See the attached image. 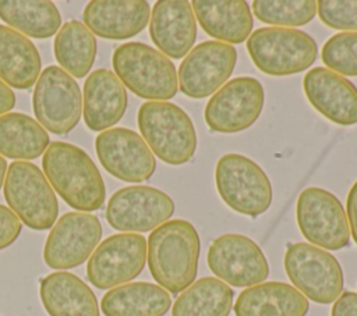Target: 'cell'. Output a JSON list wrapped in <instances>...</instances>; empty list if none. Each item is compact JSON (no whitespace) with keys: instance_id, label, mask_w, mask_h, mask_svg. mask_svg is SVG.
Returning <instances> with one entry per match:
<instances>
[{"instance_id":"obj_19","label":"cell","mask_w":357,"mask_h":316,"mask_svg":"<svg viewBox=\"0 0 357 316\" xmlns=\"http://www.w3.org/2000/svg\"><path fill=\"white\" fill-rule=\"evenodd\" d=\"M149 35L156 47L172 58H181L197 38V22L187 0L156 1L151 13Z\"/></svg>"},{"instance_id":"obj_38","label":"cell","mask_w":357,"mask_h":316,"mask_svg":"<svg viewBox=\"0 0 357 316\" xmlns=\"http://www.w3.org/2000/svg\"><path fill=\"white\" fill-rule=\"evenodd\" d=\"M6 170H7V161L4 160V157L0 156V188L4 184V178H6Z\"/></svg>"},{"instance_id":"obj_31","label":"cell","mask_w":357,"mask_h":316,"mask_svg":"<svg viewBox=\"0 0 357 316\" xmlns=\"http://www.w3.org/2000/svg\"><path fill=\"white\" fill-rule=\"evenodd\" d=\"M255 17L272 25L300 26L305 25L317 14V1L312 0H291V1H266L255 0L252 3Z\"/></svg>"},{"instance_id":"obj_13","label":"cell","mask_w":357,"mask_h":316,"mask_svg":"<svg viewBox=\"0 0 357 316\" xmlns=\"http://www.w3.org/2000/svg\"><path fill=\"white\" fill-rule=\"evenodd\" d=\"M173 213L174 202L166 192L153 187L132 185L112 195L106 220L119 231L145 232L166 223Z\"/></svg>"},{"instance_id":"obj_32","label":"cell","mask_w":357,"mask_h":316,"mask_svg":"<svg viewBox=\"0 0 357 316\" xmlns=\"http://www.w3.org/2000/svg\"><path fill=\"white\" fill-rule=\"evenodd\" d=\"M322 61L339 75L357 77V32H340L322 46Z\"/></svg>"},{"instance_id":"obj_27","label":"cell","mask_w":357,"mask_h":316,"mask_svg":"<svg viewBox=\"0 0 357 316\" xmlns=\"http://www.w3.org/2000/svg\"><path fill=\"white\" fill-rule=\"evenodd\" d=\"M49 145L45 128L22 113L0 116V155L10 159H36Z\"/></svg>"},{"instance_id":"obj_30","label":"cell","mask_w":357,"mask_h":316,"mask_svg":"<svg viewBox=\"0 0 357 316\" xmlns=\"http://www.w3.org/2000/svg\"><path fill=\"white\" fill-rule=\"evenodd\" d=\"M54 57L67 74L75 78L85 77L92 68L96 56V39L81 22H66L54 39Z\"/></svg>"},{"instance_id":"obj_1","label":"cell","mask_w":357,"mask_h":316,"mask_svg":"<svg viewBox=\"0 0 357 316\" xmlns=\"http://www.w3.org/2000/svg\"><path fill=\"white\" fill-rule=\"evenodd\" d=\"M199 235L185 220H169L156 227L146 244V259L155 281L169 292L188 288L197 276Z\"/></svg>"},{"instance_id":"obj_34","label":"cell","mask_w":357,"mask_h":316,"mask_svg":"<svg viewBox=\"0 0 357 316\" xmlns=\"http://www.w3.org/2000/svg\"><path fill=\"white\" fill-rule=\"evenodd\" d=\"M22 224L21 220L15 216V213L0 205V251L10 246L21 234Z\"/></svg>"},{"instance_id":"obj_8","label":"cell","mask_w":357,"mask_h":316,"mask_svg":"<svg viewBox=\"0 0 357 316\" xmlns=\"http://www.w3.org/2000/svg\"><path fill=\"white\" fill-rule=\"evenodd\" d=\"M287 277L305 298L317 303H331L343 291V270L328 251L307 242L289 245L284 253Z\"/></svg>"},{"instance_id":"obj_18","label":"cell","mask_w":357,"mask_h":316,"mask_svg":"<svg viewBox=\"0 0 357 316\" xmlns=\"http://www.w3.org/2000/svg\"><path fill=\"white\" fill-rule=\"evenodd\" d=\"M303 89L324 117L340 124H357V88L344 77L329 68L315 67L303 79Z\"/></svg>"},{"instance_id":"obj_26","label":"cell","mask_w":357,"mask_h":316,"mask_svg":"<svg viewBox=\"0 0 357 316\" xmlns=\"http://www.w3.org/2000/svg\"><path fill=\"white\" fill-rule=\"evenodd\" d=\"M40 75V57L22 33L0 25V79L18 89L31 88Z\"/></svg>"},{"instance_id":"obj_11","label":"cell","mask_w":357,"mask_h":316,"mask_svg":"<svg viewBox=\"0 0 357 316\" xmlns=\"http://www.w3.org/2000/svg\"><path fill=\"white\" fill-rule=\"evenodd\" d=\"M146 262V239L135 232L103 239L89 256L86 277L99 290L114 288L135 278Z\"/></svg>"},{"instance_id":"obj_14","label":"cell","mask_w":357,"mask_h":316,"mask_svg":"<svg viewBox=\"0 0 357 316\" xmlns=\"http://www.w3.org/2000/svg\"><path fill=\"white\" fill-rule=\"evenodd\" d=\"M102 237V224L95 214L68 212L52 227L43 248L45 263L56 270L82 264Z\"/></svg>"},{"instance_id":"obj_9","label":"cell","mask_w":357,"mask_h":316,"mask_svg":"<svg viewBox=\"0 0 357 316\" xmlns=\"http://www.w3.org/2000/svg\"><path fill=\"white\" fill-rule=\"evenodd\" d=\"M32 106L39 124L57 135L68 134L79 121L82 96L75 79L57 65L45 68L35 85Z\"/></svg>"},{"instance_id":"obj_7","label":"cell","mask_w":357,"mask_h":316,"mask_svg":"<svg viewBox=\"0 0 357 316\" xmlns=\"http://www.w3.org/2000/svg\"><path fill=\"white\" fill-rule=\"evenodd\" d=\"M215 182L223 202L241 214L257 217L272 203L273 191L266 173L243 155H223L216 163Z\"/></svg>"},{"instance_id":"obj_25","label":"cell","mask_w":357,"mask_h":316,"mask_svg":"<svg viewBox=\"0 0 357 316\" xmlns=\"http://www.w3.org/2000/svg\"><path fill=\"white\" fill-rule=\"evenodd\" d=\"M170 305L172 298L165 288L145 281L114 287L100 301L105 316H163Z\"/></svg>"},{"instance_id":"obj_5","label":"cell","mask_w":357,"mask_h":316,"mask_svg":"<svg viewBox=\"0 0 357 316\" xmlns=\"http://www.w3.org/2000/svg\"><path fill=\"white\" fill-rule=\"evenodd\" d=\"M247 50L257 68L273 77L301 72L318 54L317 43L307 32L283 26L255 29L247 39Z\"/></svg>"},{"instance_id":"obj_29","label":"cell","mask_w":357,"mask_h":316,"mask_svg":"<svg viewBox=\"0 0 357 316\" xmlns=\"http://www.w3.org/2000/svg\"><path fill=\"white\" fill-rule=\"evenodd\" d=\"M233 290L216 277H202L181 292L173 303V316H227Z\"/></svg>"},{"instance_id":"obj_15","label":"cell","mask_w":357,"mask_h":316,"mask_svg":"<svg viewBox=\"0 0 357 316\" xmlns=\"http://www.w3.org/2000/svg\"><path fill=\"white\" fill-rule=\"evenodd\" d=\"M237 61L236 49L225 42L206 40L191 49L178 67V86L192 99L211 96L231 75Z\"/></svg>"},{"instance_id":"obj_6","label":"cell","mask_w":357,"mask_h":316,"mask_svg":"<svg viewBox=\"0 0 357 316\" xmlns=\"http://www.w3.org/2000/svg\"><path fill=\"white\" fill-rule=\"evenodd\" d=\"M3 188L8 207L26 227L38 231L53 227L59 214L57 198L45 174L33 163H11Z\"/></svg>"},{"instance_id":"obj_37","label":"cell","mask_w":357,"mask_h":316,"mask_svg":"<svg viewBox=\"0 0 357 316\" xmlns=\"http://www.w3.org/2000/svg\"><path fill=\"white\" fill-rule=\"evenodd\" d=\"M15 104V95L8 85L0 79V116L11 110Z\"/></svg>"},{"instance_id":"obj_10","label":"cell","mask_w":357,"mask_h":316,"mask_svg":"<svg viewBox=\"0 0 357 316\" xmlns=\"http://www.w3.org/2000/svg\"><path fill=\"white\" fill-rule=\"evenodd\" d=\"M296 217L301 234L315 246L337 251L349 245L347 216L332 192L318 187L304 189L297 199Z\"/></svg>"},{"instance_id":"obj_33","label":"cell","mask_w":357,"mask_h":316,"mask_svg":"<svg viewBox=\"0 0 357 316\" xmlns=\"http://www.w3.org/2000/svg\"><path fill=\"white\" fill-rule=\"evenodd\" d=\"M321 21L333 28L347 32L357 31V1L321 0L317 3Z\"/></svg>"},{"instance_id":"obj_12","label":"cell","mask_w":357,"mask_h":316,"mask_svg":"<svg viewBox=\"0 0 357 316\" xmlns=\"http://www.w3.org/2000/svg\"><path fill=\"white\" fill-rule=\"evenodd\" d=\"M264 100V88L258 79L238 77L213 93L206 103L204 117L215 132H240L258 120Z\"/></svg>"},{"instance_id":"obj_21","label":"cell","mask_w":357,"mask_h":316,"mask_svg":"<svg viewBox=\"0 0 357 316\" xmlns=\"http://www.w3.org/2000/svg\"><path fill=\"white\" fill-rule=\"evenodd\" d=\"M84 120L92 131H106L124 116L127 92L114 72L95 70L84 84Z\"/></svg>"},{"instance_id":"obj_24","label":"cell","mask_w":357,"mask_h":316,"mask_svg":"<svg viewBox=\"0 0 357 316\" xmlns=\"http://www.w3.org/2000/svg\"><path fill=\"white\" fill-rule=\"evenodd\" d=\"M194 15L202 29L225 43H241L248 39L254 21L248 4L243 0H194Z\"/></svg>"},{"instance_id":"obj_23","label":"cell","mask_w":357,"mask_h":316,"mask_svg":"<svg viewBox=\"0 0 357 316\" xmlns=\"http://www.w3.org/2000/svg\"><path fill=\"white\" fill-rule=\"evenodd\" d=\"M308 299L293 285L280 281L261 283L240 292L236 316H305Z\"/></svg>"},{"instance_id":"obj_35","label":"cell","mask_w":357,"mask_h":316,"mask_svg":"<svg viewBox=\"0 0 357 316\" xmlns=\"http://www.w3.org/2000/svg\"><path fill=\"white\" fill-rule=\"evenodd\" d=\"M332 316H357V292H343L333 303Z\"/></svg>"},{"instance_id":"obj_20","label":"cell","mask_w":357,"mask_h":316,"mask_svg":"<svg viewBox=\"0 0 357 316\" xmlns=\"http://www.w3.org/2000/svg\"><path fill=\"white\" fill-rule=\"evenodd\" d=\"M151 7L144 0H93L82 14L85 26L105 39H128L148 24Z\"/></svg>"},{"instance_id":"obj_22","label":"cell","mask_w":357,"mask_h":316,"mask_svg":"<svg viewBox=\"0 0 357 316\" xmlns=\"http://www.w3.org/2000/svg\"><path fill=\"white\" fill-rule=\"evenodd\" d=\"M39 295L49 316H99L93 291L73 273L47 274L40 281Z\"/></svg>"},{"instance_id":"obj_4","label":"cell","mask_w":357,"mask_h":316,"mask_svg":"<svg viewBox=\"0 0 357 316\" xmlns=\"http://www.w3.org/2000/svg\"><path fill=\"white\" fill-rule=\"evenodd\" d=\"M142 139L160 160L172 166L190 161L197 149V132L190 116L169 102H145L138 110Z\"/></svg>"},{"instance_id":"obj_3","label":"cell","mask_w":357,"mask_h":316,"mask_svg":"<svg viewBox=\"0 0 357 316\" xmlns=\"http://www.w3.org/2000/svg\"><path fill=\"white\" fill-rule=\"evenodd\" d=\"M112 64L120 82L142 99L165 102L177 93L178 79L174 64L145 43L120 45L113 53Z\"/></svg>"},{"instance_id":"obj_36","label":"cell","mask_w":357,"mask_h":316,"mask_svg":"<svg viewBox=\"0 0 357 316\" xmlns=\"http://www.w3.org/2000/svg\"><path fill=\"white\" fill-rule=\"evenodd\" d=\"M347 221H349V228L351 230V237L354 242L357 244V181L354 185L350 188L349 195H347Z\"/></svg>"},{"instance_id":"obj_28","label":"cell","mask_w":357,"mask_h":316,"mask_svg":"<svg viewBox=\"0 0 357 316\" xmlns=\"http://www.w3.org/2000/svg\"><path fill=\"white\" fill-rule=\"evenodd\" d=\"M0 18L32 38H50L60 29L57 7L47 0H0Z\"/></svg>"},{"instance_id":"obj_2","label":"cell","mask_w":357,"mask_h":316,"mask_svg":"<svg viewBox=\"0 0 357 316\" xmlns=\"http://www.w3.org/2000/svg\"><path fill=\"white\" fill-rule=\"evenodd\" d=\"M45 177L63 200L78 212H92L105 203L103 178L93 160L81 148L53 142L42 157Z\"/></svg>"},{"instance_id":"obj_17","label":"cell","mask_w":357,"mask_h":316,"mask_svg":"<svg viewBox=\"0 0 357 316\" xmlns=\"http://www.w3.org/2000/svg\"><path fill=\"white\" fill-rule=\"evenodd\" d=\"M95 149L103 168L119 180L141 182L155 173L153 153L132 129L119 127L102 131L95 139Z\"/></svg>"},{"instance_id":"obj_16","label":"cell","mask_w":357,"mask_h":316,"mask_svg":"<svg viewBox=\"0 0 357 316\" xmlns=\"http://www.w3.org/2000/svg\"><path fill=\"white\" fill-rule=\"evenodd\" d=\"M208 266L218 278L234 287L261 284L269 274L262 249L241 234L218 237L209 246Z\"/></svg>"}]
</instances>
